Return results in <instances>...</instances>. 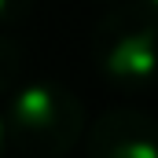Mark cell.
<instances>
[{
    "label": "cell",
    "mask_w": 158,
    "mask_h": 158,
    "mask_svg": "<svg viewBox=\"0 0 158 158\" xmlns=\"http://www.w3.org/2000/svg\"><path fill=\"white\" fill-rule=\"evenodd\" d=\"M136 4H143V7H147L151 15H158V0H136Z\"/></svg>",
    "instance_id": "cell-7"
},
{
    "label": "cell",
    "mask_w": 158,
    "mask_h": 158,
    "mask_svg": "<svg viewBox=\"0 0 158 158\" xmlns=\"http://www.w3.org/2000/svg\"><path fill=\"white\" fill-rule=\"evenodd\" d=\"M88 158H158V121L147 110L114 107L85 132Z\"/></svg>",
    "instance_id": "cell-3"
},
{
    "label": "cell",
    "mask_w": 158,
    "mask_h": 158,
    "mask_svg": "<svg viewBox=\"0 0 158 158\" xmlns=\"http://www.w3.org/2000/svg\"><path fill=\"white\" fill-rule=\"evenodd\" d=\"M22 77V48L7 30H0V96L15 88Z\"/></svg>",
    "instance_id": "cell-4"
},
{
    "label": "cell",
    "mask_w": 158,
    "mask_h": 158,
    "mask_svg": "<svg viewBox=\"0 0 158 158\" xmlns=\"http://www.w3.org/2000/svg\"><path fill=\"white\" fill-rule=\"evenodd\" d=\"M30 11H33V0H0V30L19 26Z\"/></svg>",
    "instance_id": "cell-5"
},
{
    "label": "cell",
    "mask_w": 158,
    "mask_h": 158,
    "mask_svg": "<svg viewBox=\"0 0 158 158\" xmlns=\"http://www.w3.org/2000/svg\"><path fill=\"white\" fill-rule=\"evenodd\" d=\"M4 151H7V125H4V118H0V158H4Z\"/></svg>",
    "instance_id": "cell-6"
},
{
    "label": "cell",
    "mask_w": 158,
    "mask_h": 158,
    "mask_svg": "<svg viewBox=\"0 0 158 158\" xmlns=\"http://www.w3.org/2000/svg\"><path fill=\"white\" fill-rule=\"evenodd\" d=\"M92 63L121 92H147L158 81V15L143 4L110 7L92 30Z\"/></svg>",
    "instance_id": "cell-2"
},
{
    "label": "cell",
    "mask_w": 158,
    "mask_h": 158,
    "mask_svg": "<svg viewBox=\"0 0 158 158\" xmlns=\"http://www.w3.org/2000/svg\"><path fill=\"white\" fill-rule=\"evenodd\" d=\"M4 125L22 158H63L85 136V103L55 81H33L7 99Z\"/></svg>",
    "instance_id": "cell-1"
}]
</instances>
